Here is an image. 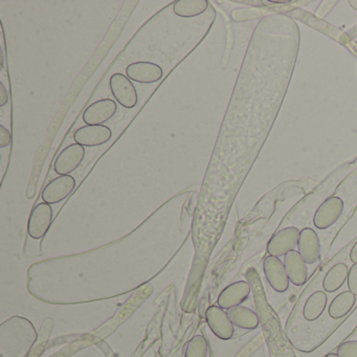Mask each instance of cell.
I'll list each match as a JSON object with an SVG mask.
<instances>
[{"mask_svg": "<svg viewBox=\"0 0 357 357\" xmlns=\"http://www.w3.org/2000/svg\"><path fill=\"white\" fill-rule=\"evenodd\" d=\"M298 252L307 264H314L321 258V241L312 229H303L298 240Z\"/></svg>", "mask_w": 357, "mask_h": 357, "instance_id": "cell-13", "label": "cell"}, {"mask_svg": "<svg viewBox=\"0 0 357 357\" xmlns=\"http://www.w3.org/2000/svg\"><path fill=\"white\" fill-rule=\"evenodd\" d=\"M327 294L323 291H315L309 296L303 308V315L308 321H317L327 306Z\"/></svg>", "mask_w": 357, "mask_h": 357, "instance_id": "cell-18", "label": "cell"}, {"mask_svg": "<svg viewBox=\"0 0 357 357\" xmlns=\"http://www.w3.org/2000/svg\"><path fill=\"white\" fill-rule=\"evenodd\" d=\"M340 357H357V340L342 342L337 349Z\"/></svg>", "mask_w": 357, "mask_h": 357, "instance_id": "cell-22", "label": "cell"}, {"mask_svg": "<svg viewBox=\"0 0 357 357\" xmlns=\"http://www.w3.org/2000/svg\"><path fill=\"white\" fill-rule=\"evenodd\" d=\"M349 5H350L351 7L355 10V11H357V1H353V0H350V1H349Z\"/></svg>", "mask_w": 357, "mask_h": 357, "instance_id": "cell-28", "label": "cell"}, {"mask_svg": "<svg viewBox=\"0 0 357 357\" xmlns=\"http://www.w3.org/2000/svg\"><path fill=\"white\" fill-rule=\"evenodd\" d=\"M301 231L298 227H289L275 233L267 244L269 256L285 257L286 254L294 250L300 240Z\"/></svg>", "mask_w": 357, "mask_h": 357, "instance_id": "cell-3", "label": "cell"}, {"mask_svg": "<svg viewBox=\"0 0 357 357\" xmlns=\"http://www.w3.org/2000/svg\"><path fill=\"white\" fill-rule=\"evenodd\" d=\"M12 143V135L9 129L0 125V148H6Z\"/></svg>", "mask_w": 357, "mask_h": 357, "instance_id": "cell-25", "label": "cell"}, {"mask_svg": "<svg viewBox=\"0 0 357 357\" xmlns=\"http://www.w3.org/2000/svg\"><path fill=\"white\" fill-rule=\"evenodd\" d=\"M227 315L233 325L240 329L255 330L260 325V319L257 313L243 305L229 309Z\"/></svg>", "mask_w": 357, "mask_h": 357, "instance_id": "cell-16", "label": "cell"}, {"mask_svg": "<svg viewBox=\"0 0 357 357\" xmlns=\"http://www.w3.org/2000/svg\"><path fill=\"white\" fill-rule=\"evenodd\" d=\"M206 319L208 327L217 337L223 340H229L233 337L235 329L225 309L219 306L208 307L206 309Z\"/></svg>", "mask_w": 357, "mask_h": 357, "instance_id": "cell-12", "label": "cell"}, {"mask_svg": "<svg viewBox=\"0 0 357 357\" xmlns=\"http://www.w3.org/2000/svg\"><path fill=\"white\" fill-rule=\"evenodd\" d=\"M263 271L267 282L275 291L280 294L287 291L289 288V278L285 265L280 258L273 256L266 257L263 262Z\"/></svg>", "mask_w": 357, "mask_h": 357, "instance_id": "cell-6", "label": "cell"}, {"mask_svg": "<svg viewBox=\"0 0 357 357\" xmlns=\"http://www.w3.org/2000/svg\"><path fill=\"white\" fill-rule=\"evenodd\" d=\"M109 87L114 99L123 107L132 109L137 105L139 96L137 89L128 77L121 73L112 75L110 77Z\"/></svg>", "mask_w": 357, "mask_h": 357, "instance_id": "cell-2", "label": "cell"}, {"mask_svg": "<svg viewBox=\"0 0 357 357\" xmlns=\"http://www.w3.org/2000/svg\"><path fill=\"white\" fill-rule=\"evenodd\" d=\"M126 76L135 82L152 84L162 80L164 70L153 62L139 61L127 66Z\"/></svg>", "mask_w": 357, "mask_h": 357, "instance_id": "cell-11", "label": "cell"}, {"mask_svg": "<svg viewBox=\"0 0 357 357\" xmlns=\"http://www.w3.org/2000/svg\"><path fill=\"white\" fill-rule=\"evenodd\" d=\"M208 346L204 335H195L185 348V357H206Z\"/></svg>", "mask_w": 357, "mask_h": 357, "instance_id": "cell-21", "label": "cell"}, {"mask_svg": "<svg viewBox=\"0 0 357 357\" xmlns=\"http://www.w3.org/2000/svg\"><path fill=\"white\" fill-rule=\"evenodd\" d=\"M284 265L287 271L289 281L294 285L303 286L308 279L307 263L301 256L298 250H291L284 257Z\"/></svg>", "mask_w": 357, "mask_h": 357, "instance_id": "cell-15", "label": "cell"}, {"mask_svg": "<svg viewBox=\"0 0 357 357\" xmlns=\"http://www.w3.org/2000/svg\"><path fill=\"white\" fill-rule=\"evenodd\" d=\"M344 212V202L342 198L332 196L327 198L315 212L313 225L317 229H327L334 225Z\"/></svg>", "mask_w": 357, "mask_h": 357, "instance_id": "cell-5", "label": "cell"}, {"mask_svg": "<svg viewBox=\"0 0 357 357\" xmlns=\"http://www.w3.org/2000/svg\"><path fill=\"white\" fill-rule=\"evenodd\" d=\"M116 112H118V105L114 100H99L86 108L83 114V122L86 125H93V126L103 125L112 120Z\"/></svg>", "mask_w": 357, "mask_h": 357, "instance_id": "cell-10", "label": "cell"}, {"mask_svg": "<svg viewBox=\"0 0 357 357\" xmlns=\"http://www.w3.org/2000/svg\"><path fill=\"white\" fill-rule=\"evenodd\" d=\"M37 331L26 317H13L0 326L1 357H26L36 342Z\"/></svg>", "mask_w": 357, "mask_h": 357, "instance_id": "cell-1", "label": "cell"}, {"mask_svg": "<svg viewBox=\"0 0 357 357\" xmlns=\"http://www.w3.org/2000/svg\"><path fill=\"white\" fill-rule=\"evenodd\" d=\"M349 269L344 263L333 265L326 273L323 281V288L327 292L337 291L348 279Z\"/></svg>", "mask_w": 357, "mask_h": 357, "instance_id": "cell-17", "label": "cell"}, {"mask_svg": "<svg viewBox=\"0 0 357 357\" xmlns=\"http://www.w3.org/2000/svg\"><path fill=\"white\" fill-rule=\"evenodd\" d=\"M112 137V130L105 125H86L77 129L74 133L76 144L83 147H98L105 145Z\"/></svg>", "mask_w": 357, "mask_h": 357, "instance_id": "cell-7", "label": "cell"}, {"mask_svg": "<svg viewBox=\"0 0 357 357\" xmlns=\"http://www.w3.org/2000/svg\"><path fill=\"white\" fill-rule=\"evenodd\" d=\"M250 294V286L248 282L238 281L225 287L218 296V306L222 309L239 306Z\"/></svg>", "mask_w": 357, "mask_h": 357, "instance_id": "cell-14", "label": "cell"}, {"mask_svg": "<svg viewBox=\"0 0 357 357\" xmlns=\"http://www.w3.org/2000/svg\"><path fill=\"white\" fill-rule=\"evenodd\" d=\"M350 260L351 262H353V264H357V241L351 248Z\"/></svg>", "mask_w": 357, "mask_h": 357, "instance_id": "cell-27", "label": "cell"}, {"mask_svg": "<svg viewBox=\"0 0 357 357\" xmlns=\"http://www.w3.org/2000/svg\"><path fill=\"white\" fill-rule=\"evenodd\" d=\"M208 8L206 0H178L173 6V11L179 17L192 18L202 15Z\"/></svg>", "mask_w": 357, "mask_h": 357, "instance_id": "cell-20", "label": "cell"}, {"mask_svg": "<svg viewBox=\"0 0 357 357\" xmlns=\"http://www.w3.org/2000/svg\"><path fill=\"white\" fill-rule=\"evenodd\" d=\"M336 3H337V1H324V3H321L317 12H315V15L319 18L326 17L329 14V12L333 9L334 5H336Z\"/></svg>", "mask_w": 357, "mask_h": 357, "instance_id": "cell-24", "label": "cell"}, {"mask_svg": "<svg viewBox=\"0 0 357 357\" xmlns=\"http://www.w3.org/2000/svg\"><path fill=\"white\" fill-rule=\"evenodd\" d=\"M348 288L349 291L357 296V264H353L349 269Z\"/></svg>", "mask_w": 357, "mask_h": 357, "instance_id": "cell-23", "label": "cell"}, {"mask_svg": "<svg viewBox=\"0 0 357 357\" xmlns=\"http://www.w3.org/2000/svg\"><path fill=\"white\" fill-rule=\"evenodd\" d=\"M76 187V181L72 175L54 178L45 185L43 191V200L49 204H59L68 197Z\"/></svg>", "mask_w": 357, "mask_h": 357, "instance_id": "cell-9", "label": "cell"}, {"mask_svg": "<svg viewBox=\"0 0 357 357\" xmlns=\"http://www.w3.org/2000/svg\"><path fill=\"white\" fill-rule=\"evenodd\" d=\"M54 212L51 204L41 202L33 208L28 223L29 236L33 239H41L49 231L53 221Z\"/></svg>", "mask_w": 357, "mask_h": 357, "instance_id": "cell-4", "label": "cell"}, {"mask_svg": "<svg viewBox=\"0 0 357 357\" xmlns=\"http://www.w3.org/2000/svg\"><path fill=\"white\" fill-rule=\"evenodd\" d=\"M355 300H356V296H354L349 290L337 294L332 300L329 309H328L330 317L333 319H338L348 314V312H350L351 309L354 306Z\"/></svg>", "mask_w": 357, "mask_h": 357, "instance_id": "cell-19", "label": "cell"}, {"mask_svg": "<svg viewBox=\"0 0 357 357\" xmlns=\"http://www.w3.org/2000/svg\"><path fill=\"white\" fill-rule=\"evenodd\" d=\"M325 357H340L337 355V353H330V354L326 355Z\"/></svg>", "mask_w": 357, "mask_h": 357, "instance_id": "cell-29", "label": "cell"}, {"mask_svg": "<svg viewBox=\"0 0 357 357\" xmlns=\"http://www.w3.org/2000/svg\"><path fill=\"white\" fill-rule=\"evenodd\" d=\"M85 148L79 144H72L64 148L56 158L54 170L60 176L74 172L84 160Z\"/></svg>", "mask_w": 357, "mask_h": 357, "instance_id": "cell-8", "label": "cell"}, {"mask_svg": "<svg viewBox=\"0 0 357 357\" xmlns=\"http://www.w3.org/2000/svg\"><path fill=\"white\" fill-rule=\"evenodd\" d=\"M9 102V95L3 83H0V106L3 107Z\"/></svg>", "mask_w": 357, "mask_h": 357, "instance_id": "cell-26", "label": "cell"}]
</instances>
